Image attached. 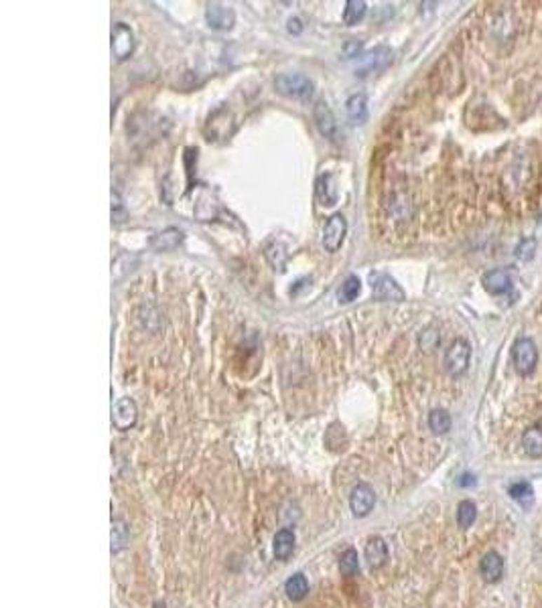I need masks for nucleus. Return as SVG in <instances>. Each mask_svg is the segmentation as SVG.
<instances>
[{
    "label": "nucleus",
    "instance_id": "nucleus-1",
    "mask_svg": "<svg viewBox=\"0 0 542 608\" xmlns=\"http://www.w3.org/2000/svg\"><path fill=\"white\" fill-rule=\"evenodd\" d=\"M274 88L278 94L301 102H307L313 95V81L303 74H280L274 79Z\"/></svg>",
    "mask_w": 542,
    "mask_h": 608
},
{
    "label": "nucleus",
    "instance_id": "nucleus-2",
    "mask_svg": "<svg viewBox=\"0 0 542 608\" xmlns=\"http://www.w3.org/2000/svg\"><path fill=\"white\" fill-rule=\"evenodd\" d=\"M512 361L520 375H530L538 363V349L532 339H518L512 347Z\"/></svg>",
    "mask_w": 542,
    "mask_h": 608
},
{
    "label": "nucleus",
    "instance_id": "nucleus-3",
    "mask_svg": "<svg viewBox=\"0 0 542 608\" xmlns=\"http://www.w3.org/2000/svg\"><path fill=\"white\" fill-rule=\"evenodd\" d=\"M469 357H471V347L463 339H455L449 345L445 351V369L449 375L457 378L467 371L469 367Z\"/></svg>",
    "mask_w": 542,
    "mask_h": 608
},
{
    "label": "nucleus",
    "instance_id": "nucleus-4",
    "mask_svg": "<svg viewBox=\"0 0 542 608\" xmlns=\"http://www.w3.org/2000/svg\"><path fill=\"white\" fill-rule=\"evenodd\" d=\"M372 290H374V298L376 300H384V303H400L405 300V290L396 284L394 278H390L388 274H372Z\"/></svg>",
    "mask_w": 542,
    "mask_h": 608
},
{
    "label": "nucleus",
    "instance_id": "nucleus-5",
    "mask_svg": "<svg viewBox=\"0 0 542 608\" xmlns=\"http://www.w3.org/2000/svg\"><path fill=\"white\" fill-rule=\"evenodd\" d=\"M135 51V33L124 22H116L112 29V55L116 61H126Z\"/></svg>",
    "mask_w": 542,
    "mask_h": 608
},
{
    "label": "nucleus",
    "instance_id": "nucleus-6",
    "mask_svg": "<svg viewBox=\"0 0 542 608\" xmlns=\"http://www.w3.org/2000/svg\"><path fill=\"white\" fill-rule=\"evenodd\" d=\"M348 233V221L341 213L331 215L323 228V246L327 251H337Z\"/></svg>",
    "mask_w": 542,
    "mask_h": 608
},
{
    "label": "nucleus",
    "instance_id": "nucleus-7",
    "mask_svg": "<svg viewBox=\"0 0 542 608\" xmlns=\"http://www.w3.org/2000/svg\"><path fill=\"white\" fill-rule=\"evenodd\" d=\"M392 63V51L388 47H376L368 51L366 55H362V61L358 65V76H370V74H378L384 71L388 65Z\"/></svg>",
    "mask_w": 542,
    "mask_h": 608
},
{
    "label": "nucleus",
    "instance_id": "nucleus-8",
    "mask_svg": "<svg viewBox=\"0 0 542 608\" xmlns=\"http://www.w3.org/2000/svg\"><path fill=\"white\" fill-rule=\"evenodd\" d=\"M376 505V493L374 489L370 487L368 483H360L351 489V495H349V507H351V513L355 517H366L370 515V511L374 509Z\"/></svg>",
    "mask_w": 542,
    "mask_h": 608
},
{
    "label": "nucleus",
    "instance_id": "nucleus-9",
    "mask_svg": "<svg viewBox=\"0 0 542 608\" xmlns=\"http://www.w3.org/2000/svg\"><path fill=\"white\" fill-rule=\"evenodd\" d=\"M138 420V408H136L135 399L130 398H120L112 408V424L116 426L118 430L126 432L130 430Z\"/></svg>",
    "mask_w": 542,
    "mask_h": 608
},
{
    "label": "nucleus",
    "instance_id": "nucleus-10",
    "mask_svg": "<svg viewBox=\"0 0 542 608\" xmlns=\"http://www.w3.org/2000/svg\"><path fill=\"white\" fill-rule=\"evenodd\" d=\"M205 20L215 31H230L236 25V15L230 6H224L219 2H212L205 8Z\"/></svg>",
    "mask_w": 542,
    "mask_h": 608
},
{
    "label": "nucleus",
    "instance_id": "nucleus-11",
    "mask_svg": "<svg viewBox=\"0 0 542 608\" xmlns=\"http://www.w3.org/2000/svg\"><path fill=\"white\" fill-rule=\"evenodd\" d=\"M364 555H366V562L372 570H380L384 568V564L388 562V546L386 541L378 535L370 537L368 544H366V550H364Z\"/></svg>",
    "mask_w": 542,
    "mask_h": 608
},
{
    "label": "nucleus",
    "instance_id": "nucleus-12",
    "mask_svg": "<svg viewBox=\"0 0 542 608\" xmlns=\"http://www.w3.org/2000/svg\"><path fill=\"white\" fill-rule=\"evenodd\" d=\"M313 118H315V124L319 128V132L323 134L325 138H335L337 136V122H335V116L330 110V106L325 102H319L315 106V112H313Z\"/></svg>",
    "mask_w": 542,
    "mask_h": 608
},
{
    "label": "nucleus",
    "instance_id": "nucleus-13",
    "mask_svg": "<svg viewBox=\"0 0 542 608\" xmlns=\"http://www.w3.org/2000/svg\"><path fill=\"white\" fill-rule=\"evenodd\" d=\"M482 282H484V288L489 292V294H496V296H498V294H503V292L510 290L512 278H510L508 270H503V268H496V270L485 272Z\"/></svg>",
    "mask_w": 542,
    "mask_h": 608
},
{
    "label": "nucleus",
    "instance_id": "nucleus-14",
    "mask_svg": "<svg viewBox=\"0 0 542 608\" xmlns=\"http://www.w3.org/2000/svg\"><path fill=\"white\" fill-rule=\"evenodd\" d=\"M480 574L485 582H498L503 576V560L498 551H487L480 562Z\"/></svg>",
    "mask_w": 542,
    "mask_h": 608
},
{
    "label": "nucleus",
    "instance_id": "nucleus-15",
    "mask_svg": "<svg viewBox=\"0 0 542 608\" xmlns=\"http://www.w3.org/2000/svg\"><path fill=\"white\" fill-rule=\"evenodd\" d=\"M272 551H274V558L280 560V562H287L294 551V532L285 527L280 532H276L274 535V544H272Z\"/></svg>",
    "mask_w": 542,
    "mask_h": 608
},
{
    "label": "nucleus",
    "instance_id": "nucleus-16",
    "mask_svg": "<svg viewBox=\"0 0 542 608\" xmlns=\"http://www.w3.org/2000/svg\"><path fill=\"white\" fill-rule=\"evenodd\" d=\"M183 242V231L177 228H167L151 237V247L156 251H169Z\"/></svg>",
    "mask_w": 542,
    "mask_h": 608
},
{
    "label": "nucleus",
    "instance_id": "nucleus-17",
    "mask_svg": "<svg viewBox=\"0 0 542 608\" xmlns=\"http://www.w3.org/2000/svg\"><path fill=\"white\" fill-rule=\"evenodd\" d=\"M317 199L321 201V205L331 207L337 203V187H335V179L333 174H321L317 179Z\"/></svg>",
    "mask_w": 542,
    "mask_h": 608
},
{
    "label": "nucleus",
    "instance_id": "nucleus-18",
    "mask_svg": "<svg viewBox=\"0 0 542 608\" xmlns=\"http://www.w3.org/2000/svg\"><path fill=\"white\" fill-rule=\"evenodd\" d=\"M346 110H348L349 120L351 124H364L368 118V99L364 94H353L346 102Z\"/></svg>",
    "mask_w": 542,
    "mask_h": 608
},
{
    "label": "nucleus",
    "instance_id": "nucleus-19",
    "mask_svg": "<svg viewBox=\"0 0 542 608\" xmlns=\"http://www.w3.org/2000/svg\"><path fill=\"white\" fill-rule=\"evenodd\" d=\"M524 452L530 458H541L542 456V428L541 426H532L524 432L522 436Z\"/></svg>",
    "mask_w": 542,
    "mask_h": 608
},
{
    "label": "nucleus",
    "instance_id": "nucleus-20",
    "mask_svg": "<svg viewBox=\"0 0 542 608\" xmlns=\"http://www.w3.org/2000/svg\"><path fill=\"white\" fill-rule=\"evenodd\" d=\"M285 592L292 602H301L309 594V582L303 574H292L285 584Z\"/></svg>",
    "mask_w": 542,
    "mask_h": 608
},
{
    "label": "nucleus",
    "instance_id": "nucleus-21",
    "mask_svg": "<svg viewBox=\"0 0 542 608\" xmlns=\"http://www.w3.org/2000/svg\"><path fill=\"white\" fill-rule=\"evenodd\" d=\"M366 11H368V4L364 0H348L346 8H344V22L348 27L358 25L360 20L366 17Z\"/></svg>",
    "mask_w": 542,
    "mask_h": 608
},
{
    "label": "nucleus",
    "instance_id": "nucleus-22",
    "mask_svg": "<svg viewBox=\"0 0 542 608\" xmlns=\"http://www.w3.org/2000/svg\"><path fill=\"white\" fill-rule=\"evenodd\" d=\"M264 256H266L269 264H271L274 270L285 272L287 260H289V254H287L285 246H280V244H276V242H274V244H269V246L264 247Z\"/></svg>",
    "mask_w": 542,
    "mask_h": 608
},
{
    "label": "nucleus",
    "instance_id": "nucleus-23",
    "mask_svg": "<svg viewBox=\"0 0 542 608\" xmlns=\"http://www.w3.org/2000/svg\"><path fill=\"white\" fill-rule=\"evenodd\" d=\"M360 292H362L360 278L358 276H348L344 280L341 288L337 290V298H339V303H351V300H355L360 296Z\"/></svg>",
    "mask_w": 542,
    "mask_h": 608
},
{
    "label": "nucleus",
    "instance_id": "nucleus-24",
    "mask_svg": "<svg viewBox=\"0 0 542 608\" xmlns=\"http://www.w3.org/2000/svg\"><path fill=\"white\" fill-rule=\"evenodd\" d=\"M475 517H477V507H475L473 501L465 499V501H461V503L457 505V525H459V527H463V530L471 527L473 521H475Z\"/></svg>",
    "mask_w": 542,
    "mask_h": 608
},
{
    "label": "nucleus",
    "instance_id": "nucleus-25",
    "mask_svg": "<svg viewBox=\"0 0 542 608\" xmlns=\"http://www.w3.org/2000/svg\"><path fill=\"white\" fill-rule=\"evenodd\" d=\"M451 416L447 414L445 410H433L428 414V428L435 432V434H447L451 430Z\"/></svg>",
    "mask_w": 542,
    "mask_h": 608
},
{
    "label": "nucleus",
    "instance_id": "nucleus-26",
    "mask_svg": "<svg viewBox=\"0 0 542 608\" xmlns=\"http://www.w3.org/2000/svg\"><path fill=\"white\" fill-rule=\"evenodd\" d=\"M339 570L344 576H355L360 572V558L353 548H348L339 555Z\"/></svg>",
    "mask_w": 542,
    "mask_h": 608
},
{
    "label": "nucleus",
    "instance_id": "nucleus-27",
    "mask_svg": "<svg viewBox=\"0 0 542 608\" xmlns=\"http://www.w3.org/2000/svg\"><path fill=\"white\" fill-rule=\"evenodd\" d=\"M508 493H510V497L512 499H516L518 503H522L524 507H528L530 503H532V487H530V483H524V481H520V483H514V485H510V489H508Z\"/></svg>",
    "mask_w": 542,
    "mask_h": 608
},
{
    "label": "nucleus",
    "instance_id": "nucleus-28",
    "mask_svg": "<svg viewBox=\"0 0 542 608\" xmlns=\"http://www.w3.org/2000/svg\"><path fill=\"white\" fill-rule=\"evenodd\" d=\"M128 541V527L122 519L112 521V551H120Z\"/></svg>",
    "mask_w": 542,
    "mask_h": 608
},
{
    "label": "nucleus",
    "instance_id": "nucleus-29",
    "mask_svg": "<svg viewBox=\"0 0 542 608\" xmlns=\"http://www.w3.org/2000/svg\"><path fill=\"white\" fill-rule=\"evenodd\" d=\"M534 251H536V240L534 237H526L516 246V258L528 262V260L534 258Z\"/></svg>",
    "mask_w": 542,
    "mask_h": 608
},
{
    "label": "nucleus",
    "instance_id": "nucleus-30",
    "mask_svg": "<svg viewBox=\"0 0 542 608\" xmlns=\"http://www.w3.org/2000/svg\"><path fill=\"white\" fill-rule=\"evenodd\" d=\"M289 33H292V35H299V33H303V22H301V19L289 20Z\"/></svg>",
    "mask_w": 542,
    "mask_h": 608
},
{
    "label": "nucleus",
    "instance_id": "nucleus-31",
    "mask_svg": "<svg viewBox=\"0 0 542 608\" xmlns=\"http://www.w3.org/2000/svg\"><path fill=\"white\" fill-rule=\"evenodd\" d=\"M457 485H459V487H471V485H475V478L471 475H463L457 481Z\"/></svg>",
    "mask_w": 542,
    "mask_h": 608
}]
</instances>
